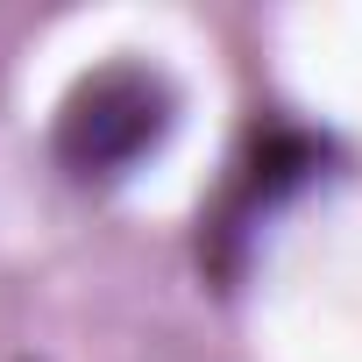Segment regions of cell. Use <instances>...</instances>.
I'll use <instances>...</instances> for the list:
<instances>
[{
    "mask_svg": "<svg viewBox=\"0 0 362 362\" xmlns=\"http://www.w3.org/2000/svg\"><path fill=\"white\" fill-rule=\"evenodd\" d=\"M170 128H177V86L142 57H114L64 93L50 121V156L71 185H121L170 142Z\"/></svg>",
    "mask_w": 362,
    "mask_h": 362,
    "instance_id": "obj_1",
    "label": "cell"
},
{
    "mask_svg": "<svg viewBox=\"0 0 362 362\" xmlns=\"http://www.w3.org/2000/svg\"><path fill=\"white\" fill-rule=\"evenodd\" d=\"M320 170H327V142L320 135H305L291 121L249 128V142H242V156L228 170V185L199 214V270H214L221 284H235L242 263H249V249H256V235H263V221H277Z\"/></svg>",
    "mask_w": 362,
    "mask_h": 362,
    "instance_id": "obj_2",
    "label": "cell"
}]
</instances>
